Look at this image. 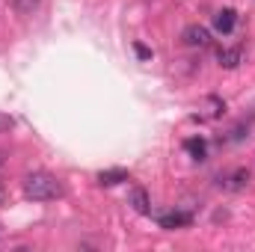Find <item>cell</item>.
Masks as SVG:
<instances>
[{
  "instance_id": "cell-1",
  "label": "cell",
  "mask_w": 255,
  "mask_h": 252,
  "mask_svg": "<svg viewBox=\"0 0 255 252\" xmlns=\"http://www.w3.org/2000/svg\"><path fill=\"white\" fill-rule=\"evenodd\" d=\"M63 193L65 190L60 184V178L51 172H30L24 178V196L30 202H51V199H60Z\"/></svg>"
},
{
  "instance_id": "cell-2",
  "label": "cell",
  "mask_w": 255,
  "mask_h": 252,
  "mask_svg": "<svg viewBox=\"0 0 255 252\" xmlns=\"http://www.w3.org/2000/svg\"><path fill=\"white\" fill-rule=\"evenodd\" d=\"M181 39H184L187 48H208L211 45V30L202 27V24H190V27H184Z\"/></svg>"
},
{
  "instance_id": "cell-3",
  "label": "cell",
  "mask_w": 255,
  "mask_h": 252,
  "mask_svg": "<svg viewBox=\"0 0 255 252\" xmlns=\"http://www.w3.org/2000/svg\"><path fill=\"white\" fill-rule=\"evenodd\" d=\"M193 223V217L187 211H169V214H160L157 217V226L160 229H187Z\"/></svg>"
},
{
  "instance_id": "cell-4",
  "label": "cell",
  "mask_w": 255,
  "mask_h": 252,
  "mask_svg": "<svg viewBox=\"0 0 255 252\" xmlns=\"http://www.w3.org/2000/svg\"><path fill=\"white\" fill-rule=\"evenodd\" d=\"M235 24H238V12H235V9H220V12L214 15V30L223 33V36H229V33L235 30Z\"/></svg>"
},
{
  "instance_id": "cell-5",
  "label": "cell",
  "mask_w": 255,
  "mask_h": 252,
  "mask_svg": "<svg viewBox=\"0 0 255 252\" xmlns=\"http://www.w3.org/2000/svg\"><path fill=\"white\" fill-rule=\"evenodd\" d=\"M128 205H130L136 214H148V211H151V208H148V205H151V202H148V193H145L142 187H130V193H128Z\"/></svg>"
},
{
  "instance_id": "cell-6",
  "label": "cell",
  "mask_w": 255,
  "mask_h": 252,
  "mask_svg": "<svg viewBox=\"0 0 255 252\" xmlns=\"http://www.w3.org/2000/svg\"><path fill=\"white\" fill-rule=\"evenodd\" d=\"M250 169H235V172H229L226 178H223V187L226 190H244V187H250Z\"/></svg>"
},
{
  "instance_id": "cell-7",
  "label": "cell",
  "mask_w": 255,
  "mask_h": 252,
  "mask_svg": "<svg viewBox=\"0 0 255 252\" xmlns=\"http://www.w3.org/2000/svg\"><path fill=\"white\" fill-rule=\"evenodd\" d=\"M241 60H244L241 48H220V51H217V63L223 65V68H238Z\"/></svg>"
},
{
  "instance_id": "cell-8",
  "label": "cell",
  "mask_w": 255,
  "mask_h": 252,
  "mask_svg": "<svg viewBox=\"0 0 255 252\" xmlns=\"http://www.w3.org/2000/svg\"><path fill=\"white\" fill-rule=\"evenodd\" d=\"M101 187H116V184H122L128 181V172L125 169H104V172H98V178H95Z\"/></svg>"
},
{
  "instance_id": "cell-9",
  "label": "cell",
  "mask_w": 255,
  "mask_h": 252,
  "mask_svg": "<svg viewBox=\"0 0 255 252\" xmlns=\"http://www.w3.org/2000/svg\"><path fill=\"white\" fill-rule=\"evenodd\" d=\"M184 151L190 154L193 160H205V154H208V142H205L202 136H190V139H184Z\"/></svg>"
},
{
  "instance_id": "cell-10",
  "label": "cell",
  "mask_w": 255,
  "mask_h": 252,
  "mask_svg": "<svg viewBox=\"0 0 255 252\" xmlns=\"http://www.w3.org/2000/svg\"><path fill=\"white\" fill-rule=\"evenodd\" d=\"M12 3H15V9H18L21 15H33V9H36L42 0H12Z\"/></svg>"
},
{
  "instance_id": "cell-11",
  "label": "cell",
  "mask_w": 255,
  "mask_h": 252,
  "mask_svg": "<svg viewBox=\"0 0 255 252\" xmlns=\"http://www.w3.org/2000/svg\"><path fill=\"white\" fill-rule=\"evenodd\" d=\"M133 51H136V57H139V60H151V51H148L145 45H133Z\"/></svg>"
},
{
  "instance_id": "cell-12",
  "label": "cell",
  "mask_w": 255,
  "mask_h": 252,
  "mask_svg": "<svg viewBox=\"0 0 255 252\" xmlns=\"http://www.w3.org/2000/svg\"><path fill=\"white\" fill-rule=\"evenodd\" d=\"M3 166H6V154L0 151V169H3Z\"/></svg>"
},
{
  "instance_id": "cell-13",
  "label": "cell",
  "mask_w": 255,
  "mask_h": 252,
  "mask_svg": "<svg viewBox=\"0 0 255 252\" xmlns=\"http://www.w3.org/2000/svg\"><path fill=\"white\" fill-rule=\"evenodd\" d=\"M3 199H6V190L0 187V205H3Z\"/></svg>"
}]
</instances>
